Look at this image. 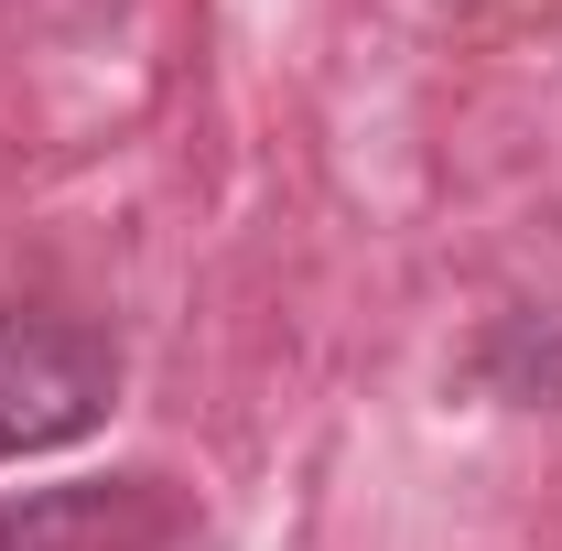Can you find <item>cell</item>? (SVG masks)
I'll return each mask as SVG.
<instances>
[{
  "instance_id": "7a4b0ae2",
  "label": "cell",
  "mask_w": 562,
  "mask_h": 551,
  "mask_svg": "<svg viewBox=\"0 0 562 551\" xmlns=\"http://www.w3.org/2000/svg\"><path fill=\"white\" fill-rule=\"evenodd\" d=\"M184 508L162 476H87V486H33L0 508V551H173Z\"/></svg>"
},
{
  "instance_id": "6da1fadb",
  "label": "cell",
  "mask_w": 562,
  "mask_h": 551,
  "mask_svg": "<svg viewBox=\"0 0 562 551\" xmlns=\"http://www.w3.org/2000/svg\"><path fill=\"white\" fill-rule=\"evenodd\" d=\"M109 401H120V346L98 336L87 314L0 303V465L98 432Z\"/></svg>"
}]
</instances>
